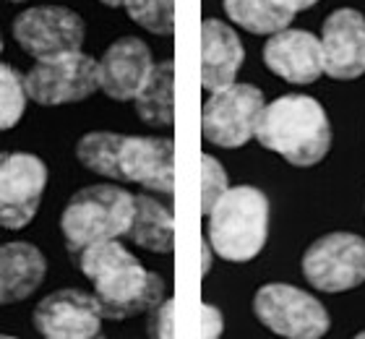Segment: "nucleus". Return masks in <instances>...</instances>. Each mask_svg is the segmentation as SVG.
Listing matches in <instances>:
<instances>
[{
    "label": "nucleus",
    "instance_id": "f257e3e1",
    "mask_svg": "<svg viewBox=\"0 0 365 339\" xmlns=\"http://www.w3.org/2000/svg\"><path fill=\"white\" fill-rule=\"evenodd\" d=\"M78 269L94 285L102 316L110 321L149 313L165 300V279L146 271L125 246L115 241H99L78 253Z\"/></svg>",
    "mask_w": 365,
    "mask_h": 339
},
{
    "label": "nucleus",
    "instance_id": "f03ea898",
    "mask_svg": "<svg viewBox=\"0 0 365 339\" xmlns=\"http://www.w3.org/2000/svg\"><path fill=\"white\" fill-rule=\"evenodd\" d=\"M253 138L295 167H313L331 149V123L319 99L284 94L264 105Z\"/></svg>",
    "mask_w": 365,
    "mask_h": 339
},
{
    "label": "nucleus",
    "instance_id": "7ed1b4c3",
    "mask_svg": "<svg viewBox=\"0 0 365 339\" xmlns=\"http://www.w3.org/2000/svg\"><path fill=\"white\" fill-rule=\"evenodd\" d=\"M209 217V243L225 261L245 264L259 256L269 238V198L253 186H235L214 203Z\"/></svg>",
    "mask_w": 365,
    "mask_h": 339
},
{
    "label": "nucleus",
    "instance_id": "20e7f679",
    "mask_svg": "<svg viewBox=\"0 0 365 339\" xmlns=\"http://www.w3.org/2000/svg\"><path fill=\"white\" fill-rule=\"evenodd\" d=\"M133 219V196L120 186H89L71 196L61 214L63 238L71 253H81L99 241L128 235Z\"/></svg>",
    "mask_w": 365,
    "mask_h": 339
},
{
    "label": "nucleus",
    "instance_id": "39448f33",
    "mask_svg": "<svg viewBox=\"0 0 365 339\" xmlns=\"http://www.w3.org/2000/svg\"><path fill=\"white\" fill-rule=\"evenodd\" d=\"M253 313L269 332L287 339H319L331 329L329 310L319 298L284 282L259 287L253 295Z\"/></svg>",
    "mask_w": 365,
    "mask_h": 339
},
{
    "label": "nucleus",
    "instance_id": "423d86ee",
    "mask_svg": "<svg viewBox=\"0 0 365 339\" xmlns=\"http://www.w3.org/2000/svg\"><path fill=\"white\" fill-rule=\"evenodd\" d=\"M264 94L253 84H230L212 91L201 113V133L209 143L222 149L245 146L256 133V123L264 110Z\"/></svg>",
    "mask_w": 365,
    "mask_h": 339
},
{
    "label": "nucleus",
    "instance_id": "0eeeda50",
    "mask_svg": "<svg viewBox=\"0 0 365 339\" xmlns=\"http://www.w3.org/2000/svg\"><path fill=\"white\" fill-rule=\"evenodd\" d=\"M24 84H26L29 99L37 105H73L99 91V68L91 55L76 50V53L37 61V66L24 76Z\"/></svg>",
    "mask_w": 365,
    "mask_h": 339
},
{
    "label": "nucleus",
    "instance_id": "6e6552de",
    "mask_svg": "<svg viewBox=\"0 0 365 339\" xmlns=\"http://www.w3.org/2000/svg\"><path fill=\"white\" fill-rule=\"evenodd\" d=\"M303 277L321 293H347L365 282V238L329 233L303 253Z\"/></svg>",
    "mask_w": 365,
    "mask_h": 339
},
{
    "label": "nucleus",
    "instance_id": "1a4fd4ad",
    "mask_svg": "<svg viewBox=\"0 0 365 339\" xmlns=\"http://www.w3.org/2000/svg\"><path fill=\"white\" fill-rule=\"evenodd\" d=\"M47 186V165L37 154L0 151V225L21 230L34 219Z\"/></svg>",
    "mask_w": 365,
    "mask_h": 339
},
{
    "label": "nucleus",
    "instance_id": "9d476101",
    "mask_svg": "<svg viewBox=\"0 0 365 339\" xmlns=\"http://www.w3.org/2000/svg\"><path fill=\"white\" fill-rule=\"evenodd\" d=\"M16 42L37 61L76 53L84 45L86 26L84 19L63 6L26 8L14 21Z\"/></svg>",
    "mask_w": 365,
    "mask_h": 339
},
{
    "label": "nucleus",
    "instance_id": "9b49d317",
    "mask_svg": "<svg viewBox=\"0 0 365 339\" xmlns=\"http://www.w3.org/2000/svg\"><path fill=\"white\" fill-rule=\"evenodd\" d=\"M102 308L94 295L58 290L37 303L34 329L47 339H91L102 332Z\"/></svg>",
    "mask_w": 365,
    "mask_h": 339
},
{
    "label": "nucleus",
    "instance_id": "f8f14e48",
    "mask_svg": "<svg viewBox=\"0 0 365 339\" xmlns=\"http://www.w3.org/2000/svg\"><path fill=\"white\" fill-rule=\"evenodd\" d=\"M324 74L336 81H355L365 74V16L355 8H336L321 26Z\"/></svg>",
    "mask_w": 365,
    "mask_h": 339
},
{
    "label": "nucleus",
    "instance_id": "ddd939ff",
    "mask_svg": "<svg viewBox=\"0 0 365 339\" xmlns=\"http://www.w3.org/2000/svg\"><path fill=\"white\" fill-rule=\"evenodd\" d=\"M120 181L138 183L154 193H173L175 188V146L157 136H123L118 151Z\"/></svg>",
    "mask_w": 365,
    "mask_h": 339
},
{
    "label": "nucleus",
    "instance_id": "4468645a",
    "mask_svg": "<svg viewBox=\"0 0 365 339\" xmlns=\"http://www.w3.org/2000/svg\"><path fill=\"white\" fill-rule=\"evenodd\" d=\"M264 63L287 84H313L324 74L321 39L308 29H282L269 34Z\"/></svg>",
    "mask_w": 365,
    "mask_h": 339
},
{
    "label": "nucleus",
    "instance_id": "2eb2a0df",
    "mask_svg": "<svg viewBox=\"0 0 365 339\" xmlns=\"http://www.w3.org/2000/svg\"><path fill=\"white\" fill-rule=\"evenodd\" d=\"M99 68V91L115 102H128L136 97L146 76L152 74L154 58L144 39L120 37L107 47L97 61Z\"/></svg>",
    "mask_w": 365,
    "mask_h": 339
},
{
    "label": "nucleus",
    "instance_id": "dca6fc26",
    "mask_svg": "<svg viewBox=\"0 0 365 339\" xmlns=\"http://www.w3.org/2000/svg\"><path fill=\"white\" fill-rule=\"evenodd\" d=\"M245 50L232 26L220 19H206L201 26V84L206 91L235 84Z\"/></svg>",
    "mask_w": 365,
    "mask_h": 339
},
{
    "label": "nucleus",
    "instance_id": "f3484780",
    "mask_svg": "<svg viewBox=\"0 0 365 339\" xmlns=\"http://www.w3.org/2000/svg\"><path fill=\"white\" fill-rule=\"evenodd\" d=\"M47 274L45 253L31 243L0 246V305L21 303L42 287Z\"/></svg>",
    "mask_w": 365,
    "mask_h": 339
},
{
    "label": "nucleus",
    "instance_id": "a211bd4d",
    "mask_svg": "<svg viewBox=\"0 0 365 339\" xmlns=\"http://www.w3.org/2000/svg\"><path fill=\"white\" fill-rule=\"evenodd\" d=\"M138 118L146 126L168 128L175 121V66L173 61L154 63L152 74L146 76L141 89L133 97Z\"/></svg>",
    "mask_w": 365,
    "mask_h": 339
},
{
    "label": "nucleus",
    "instance_id": "6ab92c4d",
    "mask_svg": "<svg viewBox=\"0 0 365 339\" xmlns=\"http://www.w3.org/2000/svg\"><path fill=\"white\" fill-rule=\"evenodd\" d=\"M128 238L152 253H170L175 243V217L152 196H133V219Z\"/></svg>",
    "mask_w": 365,
    "mask_h": 339
},
{
    "label": "nucleus",
    "instance_id": "aec40b11",
    "mask_svg": "<svg viewBox=\"0 0 365 339\" xmlns=\"http://www.w3.org/2000/svg\"><path fill=\"white\" fill-rule=\"evenodd\" d=\"M225 14L230 16V21L253 34L282 31L295 19V11L282 0H225Z\"/></svg>",
    "mask_w": 365,
    "mask_h": 339
},
{
    "label": "nucleus",
    "instance_id": "412c9836",
    "mask_svg": "<svg viewBox=\"0 0 365 339\" xmlns=\"http://www.w3.org/2000/svg\"><path fill=\"white\" fill-rule=\"evenodd\" d=\"M120 141L123 136L110 133V131L86 133L76 143V159L94 175H102V178H110V181H120V170H118Z\"/></svg>",
    "mask_w": 365,
    "mask_h": 339
},
{
    "label": "nucleus",
    "instance_id": "4be33fe9",
    "mask_svg": "<svg viewBox=\"0 0 365 339\" xmlns=\"http://www.w3.org/2000/svg\"><path fill=\"white\" fill-rule=\"evenodd\" d=\"M26 84L24 76L8 63H0V131H8L19 126V121L26 113Z\"/></svg>",
    "mask_w": 365,
    "mask_h": 339
},
{
    "label": "nucleus",
    "instance_id": "5701e85b",
    "mask_svg": "<svg viewBox=\"0 0 365 339\" xmlns=\"http://www.w3.org/2000/svg\"><path fill=\"white\" fill-rule=\"evenodd\" d=\"M123 8L130 21L152 34H173L175 29V0H123Z\"/></svg>",
    "mask_w": 365,
    "mask_h": 339
},
{
    "label": "nucleus",
    "instance_id": "b1692460",
    "mask_svg": "<svg viewBox=\"0 0 365 339\" xmlns=\"http://www.w3.org/2000/svg\"><path fill=\"white\" fill-rule=\"evenodd\" d=\"M230 188V178L225 173V167L220 165V159L212 154L201 157V211L209 214L214 209V203L220 201Z\"/></svg>",
    "mask_w": 365,
    "mask_h": 339
},
{
    "label": "nucleus",
    "instance_id": "393cba45",
    "mask_svg": "<svg viewBox=\"0 0 365 339\" xmlns=\"http://www.w3.org/2000/svg\"><path fill=\"white\" fill-rule=\"evenodd\" d=\"M152 318H149V334L157 339H170L175 337V300L173 298H165L162 303H157L152 310Z\"/></svg>",
    "mask_w": 365,
    "mask_h": 339
},
{
    "label": "nucleus",
    "instance_id": "a878e982",
    "mask_svg": "<svg viewBox=\"0 0 365 339\" xmlns=\"http://www.w3.org/2000/svg\"><path fill=\"white\" fill-rule=\"evenodd\" d=\"M225 332V316H222V310L212 303H206L204 308H201V337L204 339H217L222 337Z\"/></svg>",
    "mask_w": 365,
    "mask_h": 339
},
{
    "label": "nucleus",
    "instance_id": "bb28decb",
    "mask_svg": "<svg viewBox=\"0 0 365 339\" xmlns=\"http://www.w3.org/2000/svg\"><path fill=\"white\" fill-rule=\"evenodd\" d=\"M282 3H284L287 8H292V11L297 14V11H308V8H313L319 0H282Z\"/></svg>",
    "mask_w": 365,
    "mask_h": 339
},
{
    "label": "nucleus",
    "instance_id": "cd10ccee",
    "mask_svg": "<svg viewBox=\"0 0 365 339\" xmlns=\"http://www.w3.org/2000/svg\"><path fill=\"white\" fill-rule=\"evenodd\" d=\"M209 269H212V243H209V238L204 241V266H201V274H209Z\"/></svg>",
    "mask_w": 365,
    "mask_h": 339
},
{
    "label": "nucleus",
    "instance_id": "c85d7f7f",
    "mask_svg": "<svg viewBox=\"0 0 365 339\" xmlns=\"http://www.w3.org/2000/svg\"><path fill=\"white\" fill-rule=\"evenodd\" d=\"M99 3H105L107 8H120L123 6V0H99Z\"/></svg>",
    "mask_w": 365,
    "mask_h": 339
},
{
    "label": "nucleus",
    "instance_id": "c756f323",
    "mask_svg": "<svg viewBox=\"0 0 365 339\" xmlns=\"http://www.w3.org/2000/svg\"><path fill=\"white\" fill-rule=\"evenodd\" d=\"M0 53H3V34H0Z\"/></svg>",
    "mask_w": 365,
    "mask_h": 339
},
{
    "label": "nucleus",
    "instance_id": "7c9ffc66",
    "mask_svg": "<svg viewBox=\"0 0 365 339\" xmlns=\"http://www.w3.org/2000/svg\"><path fill=\"white\" fill-rule=\"evenodd\" d=\"M358 339H365V332H360V334H358Z\"/></svg>",
    "mask_w": 365,
    "mask_h": 339
},
{
    "label": "nucleus",
    "instance_id": "2f4dec72",
    "mask_svg": "<svg viewBox=\"0 0 365 339\" xmlns=\"http://www.w3.org/2000/svg\"><path fill=\"white\" fill-rule=\"evenodd\" d=\"M11 3H21V0H11Z\"/></svg>",
    "mask_w": 365,
    "mask_h": 339
}]
</instances>
